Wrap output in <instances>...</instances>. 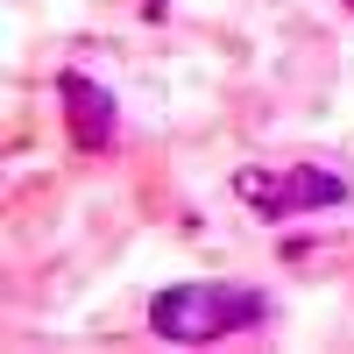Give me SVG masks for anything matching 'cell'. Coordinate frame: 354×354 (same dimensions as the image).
I'll return each mask as SVG.
<instances>
[{"instance_id":"277c9868","label":"cell","mask_w":354,"mask_h":354,"mask_svg":"<svg viewBox=\"0 0 354 354\" xmlns=\"http://www.w3.org/2000/svg\"><path fill=\"white\" fill-rule=\"evenodd\" d=\"M347 8H354V0H347Z\"/></svg>"},{"instance_id":"6da1fadb","label":"cell","mask_w":354,"mask_h":354,"mask_svg":"<svg viewBox=\"0 0 354 354\" xmlns=\"http://www.w3.org/2000/svg\"><path fill=\"white\" fill-rule=\"evenodd\" d=\"M262 319V298L255 290H234V283H177V290H156V305H149V326L163 340H220L234 326H255Z\"/></svg>"},{"instance_id":"7a4b0ae2","label":"cell","mask_w":354,"mask_h":354,"mask_svg":"<svg viewBox=\"0 0 354 354\" xmlns=\"http://www.w3.org/2000/svg\"><path fill=\"white\" fill-rule=\"evenodd\" d=\"M234 198L255 205L262 220H283V213H305V205H340L347 177H333V170H241Z\"/></svg>"},{"instance_id":"3957f363","label":"cell","mask_w":354,"mask_h":354,"mask_svg":"<svg viewBox=\"0 0 354 354\" xmlns=\"http://www.w3.org/2000/svg\"><path fill=\"white\" fill-rule=\"evenodd\" d=\"M57 93H64L71 142H78V149H106V142H113V100L100 93L93 78H78V71H64V85H57Z\"/></svg>"}]
</instances>
